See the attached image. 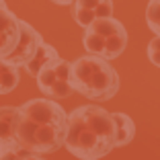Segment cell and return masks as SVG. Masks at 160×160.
<instances>
[{
    "mask_svg": "<svg viewBox=\"0 0 160 160\" xmlns=\"http://www.w3.org/2000/svg\"><path fill=\"white\" fill-rule=\"evenodd\" d=\"M82 43H84V49L92 56H105V37L99 33H94L90 29L84 31V37H82Z\"/></svg>",
    "mask_w": 160,
    "mask_h": 160,
    "instance_id": "cell-11",
    "label": "cell"
},
{
    "mask_svg": "<svg viewBox=\"0 0 160 160\" xmlns=\"http://www.w3.org/2000/svg\"><path fill=\"white\" fill-rule=\"evenodd\" d=\"M154 35H160V27H158V29H156V33H154Z\"/></svg>",
    "mask_w": 160,
    "mask_h": 160,
    "instance_id": "cell-16",
    "label": "cell"
},
{
    "mask_svg": "<svg viewBox=\"0 0 160 160\" xmlns=\"http://www.w3.org/2000/svg\"><path fill=\"white\" fill-rule=\"evenodd\" d=\"M146 21H148V27L152 29V33H156V29L160 27V0H150L148 2Z\"/></svg>",
    "mask_w": 160,
    "mask_h": 160,
    "instance_id": "cell-12",
    "label": "cell"
},
{
    "mask_svg": "<svg viewBox=\"0 0 160 160\" xmlns=\"http://www.w3.org/2000/svg\"><path fill=\"white\" fill-rule=\"evenodd\" d=\"M19 17L6 6H0V60H4L14 49L19 41Z\"/></svg>",
    "mask_w": 160,
    "mask_h": 160,
    "instance_id": "cell-6",
    "label": "cell"
},
{
    "mask_svg": "<svg viewBox=\"0 0 160 160\" xmlns=\"http://www.w3.org/2000/svg\"><path fill=\"white\" fill-rule=\"evenodd\" d=\"M21 68L8 64L6 60H0V94L12 92L21 82Z\"/></svg>",
    "mask_w": 160,
    "mask_h": 160,
    "instance_id": "cell-10",
    "label": "cell"
},
{
    "mask_svg": "<svg viewBox=\"0 0 160 160\" xmlns=\"http://www.w3.org/2000/svg\"><path fill=\"white\" fill-rule=\"evenodd\" d=\"M70 64L72 62L58 56L35 74L37 88L47 99H68L74 92V88L70 86Z\"/></svg>",
    "mask_w": 160,
    "mask_h": 160,
    "instance_id": "cell-4",
    "label": "cell"
},
{
    "mask_svg": "<svg viewBox=\"0 0 160 160\" xmlns=\"http://www.w3.org/2000/svg\"><path fill=\"white\" fill-rule=\"evenodd\" d=\"M70 86L90 101L107 103L119 90V74L109 60L88 53L70 64Z\"/></svg>",
    "mask_w": 160,
    "mask_h": 160,
    "instance_id": "cell-3",
    "label": "cell"
},
{
    "mask_svg": "<svg viewBox=\"0 0 160 160\" xmlns=\"http://www.w3.org/2000/svg\"><path fill=\"white\" fill-rule=\"evenodd\" d=\"M58 56H60V53H58L56 47H52L49 43L43 41L41 45L37 47V52L33 53V58H31V60H29L23 68H25V72H27L29 76H35V74H37V72L47 64V62H52L53 58H58Z\"/></svg>",
    "mask_w": 160,
    "mask_h": 160,
    "instance_id": "cell-8",
    "label": "cell"
},
{
    "mask_svg": "<svg viewBox=\"0 0 160 160\" xmlns=\"http://www.w3.org/2000/svg\"><path fill=\"white\" fill-rule=\"evenodd\" d=\"M0 6H6V2H4V0H0Z\"/></svg>",
    "mask_w": 160,
    "mask_h": 160,
    "instance_id": "cell-15",
    "label": "cell"
},
{
    "mask_svg": "<svg viewBox=\"0 0 160 160\" xmlns=\"http://www.w3.org/2000/svg\"><path fill=\"white\" fill-rule=\"evenodd\" d=\"M68 113L56 99H31L19 107L17 142L35 154H52L64 146Z\"/></svg>",
    "mask_w": 160,
    "mask_h": 160,
    "instance_id": "cell-2",
    "label": "cell"
},
{
    "mask_svg": "<svg viewBox=\"0 0 160 160\" xmlns=\"http://www.w3.org/2000/svg\"><path fill=\"white\" fill-rule=\"evenodd\" d=\"M19 29H21L19 41H17L14 49L4 60L8 62V64H12V66H17V68H23L25 64L33 58V53L37 52V47L43 43V37H41V33H39L37 29H33L23 19H19Z\"/></svg>",
    "mask_w": 160,
    "mask_h": 160,
    "instance_id": "cell-5",
    "label": "cell"
},
{
    "mask_svg": "<svg viewBox=\"0 0 160 160\" xmlns=\"http://www.w3.org/2000/svg\"><path fill=\"white\" fill-rule=\"evenodd\" d=\"M53 4H60V6H70L74 0H52Z\"/></svg>",
    "mask_w": 160,
    "mask_h": 160,
    "instance_id": "cell-14",
    "label": "cell"
},
{
    "mask_svg": "<svg viewBox=\"0 0 160 160\" xmlns=\"http://www.w3.org/2000/svg\"><path fill=\"white\" fill-rule=\"evenodd\" d=\"M17 123L19 107H0V156L21 146L17 142Z\"/></svg>",
    "mask_w": 160,
    "mask_h": 160,
    "instance_id": "cell-7",
    "label": "cell"
},
{
    "mask_svg": "<svg viewBox=\"0 0 160 160\" xmlns=\"http://www.w3.org/2000/svg\"><path fill=\"white\" fill-rule=\"evenodd\" d=\"M115 127H117V138H115V148H123L136 136V123L127 113H113Z\"/></svg>",
    "mask_w": 160,
    "mask_h": 160,
    "instance_id": "cell-9",
    "label": "cell"
},
{
    "mask_svg": "<svg viewBox=\"0 0 160 160\" xmlns=\"http://www.w3.org/2000/svg\"><path fill=\"white\" fill-rule=\"evenodd\" d=\"M117 127L113 113L99 105H82L68 113L64 146L80 160H99L115 148Z\"/></svg>",
    "mask_w": 160,
    "mask_h": 160,
    "instance_id": "cell-1",
    "label": "cell"
},
{
    "mask_svg": "<svg viewBox=\"0 0 160 160\" xmlns=\"http://www.w3.org/2000/svg\"><path fill=\"white\" fill-rule=\"evenodd\" d=\"M99 2H103V0H74L70 6H74V8H84V10H92V12H94V6L99 4Z\"/></svg>",
    "mask_w": 160,
    "mask_h": 160,
    "instance_id": "cell-13",
    "label": "cell"
}]
</instances>
